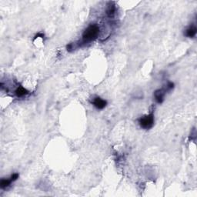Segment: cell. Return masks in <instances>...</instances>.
I'll use <instances>...</instances> for the list:
<instances>
[{"label":"cell","instance_id":"3","mask_svg":"<svg viewBox=\"0 0 197 197\" xmlns=\"http://www.w3.org/2000/svg\"><path fill=\"white\" fill-rule=\"evenodd\" d=\"M92 104H93L94 106L96 107L98 109H104L106 107L107 103H106V100H104L103 98H99V97H96V98H95L93 99Z\"/></svg>","mask_w":197,"mask_h":197},{"label":"cell","instance_id":"2","mask_svg":"<svg viewBox=\"0 0 197 197\" xmlns=\"http://www.w3.org/2000/svg\"><path fill=\"white\" fill-rule=\"evenodd\" d=\"M140 124L141 127L146 130H149L153 125L154 124V115L152 113H150L149 115L143 116V117L140 118L139 119Z\"/></svg>","mask_w":197,"mask_h":197},{"label":"cell","instance_id":"8","mask_svg":"<svg viewBox=\"0 0 197 197\" xmlns=\"http://www.w3.org/2000/svg\"><path fill=\"white\" fill-rule=\"evenodd\" d=\"M115 8L114 5H109L107 9V11H106V14L109 17H113L115 14Z\"/></svg>","mask_w":197,"mask_h":197},{"label":"cell","instance_id":"4","mask_svg":"<svg viewBox=\"0 0 197 197\" xmlns=\"http://www.w3.org/2000/svg\"><path fill=\"white\" fill-rule=\"evenodd\" d=\"M166 89H158L155 92V98L157 103H162L164 99V96L166 94Z\"/></svg>","mask_w":197,"mask_h":197},{"label":"cell","instance_id":"7","mask_svg":"<svg viewBox=\"0 0 197 197\" xmlns=\"http://www.w3.org/2000/svg\"><path fill=\"white\" fill-rule=\"evenodd\" d=\"M12 181L11 179H2L1 180V183H0V186H1V188L2 189H5V188H6L7 186H9L10 185V183H12Z\"/></svg>","mask_w":197,"mask_h":197},{"label":"cell","instance_id":"1","mask_svg":"<svg viewBox=\"0 0 197 197\" xmlns=\"http://www.w3.org/2000/svg\"><path fill=\"white\" fill-rule=\"evenodd\" d=\"M99 32V28L97 25H90L82 34V38L85 43H89L95 40Z\"/></svg>","mask_w":197,"mask_h":197},{"label":"cell","instance_id":"9","mask_svg":"<svg viewBox=\"0 0 197 197\" xmlns=\"http://www.w3.org/2000/svg\"><path fill=\"white\" fill-rule=\"evenodd\" d=\"M19 178V174L18 173H14V174H12V175L11 176V179H12V182H14V181H16L17 179Z\"/></svg>","mask_w":197,"mask_h":197},{"label":"cell","instance_id":"5","mask_svg":"<svg viewBox=\"0 0 197 197\" xmlns=\"http://www.w3.org/2000/svg\"><path fill=\"white\" fill-rule=\"evenodd\" d=\"M196 27L194 26H190L189 29H186V36H187V37H190V38H192V37H194V36H196Z\"/></svg>","mask_w":197,"mask_h":197},{"label":"cell","instance_id":"6","mask_svg":"<svg viewBox=\"0 0 197 197\" xmlns=\"http://www.w3.org/2000/svg\"><path fill=\"white\" fill-rule=\"evenodd\" d=\"M29 93V91L25 89L24 87L19 86L18 89L16 90V95L18 97H22V96H24L26 95Z\"/></svg>","mask_w":197,"mask_h":197}]
</instances>
